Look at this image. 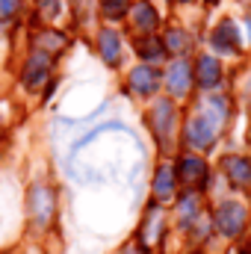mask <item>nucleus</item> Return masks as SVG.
<instances>
[{"label": "nucleus", "instance_id": "f257e3e1", "mask_svg": "<svg viewBox=\"0 0 251 254\" xmlns=\"http://www.w3.org/2000/svg\"><path fill=\"white\" fill-rule=\"evenodd\" d=\"M210 107V113L204 116V113H198V116H192L189 119V127H187V139L189 145H195V148H207L210 142H213V136H216V130H219V122L222 119H216V104L219 101H207Z\"/></svg>", "mask_w": 251, "mask_h": 254}, {"label": "nucleus", "instance_id": "f03ea898", "mask_svg": "<svg viewBox=\"0 0 251 254\" xmlns=\"http://www.w3.org/2000/svg\"><path fill=\"white\" fill-rule=\"evenodd\" d=\"M243 222H246V210H243L237 201L219 204V210H216V225H219V231H222L225 237H237L240 228H243Z\"/></svg>", "mask_w": 251, "mask_h": 254}, {"label": "nucleus", "instance_id": "7ed1b4c3", "mask_svg": "<svg viewBox=\"0 0 251 254\" xmlns=\"http://www.w3.org/2000/svg\"><path fill=\"white\" fill-rule=\"evenodd\" d=\"M27 204H30V216H33L39 225H48V222H51L54 195H51V190H48V187L36 184V187L30 190V198H27Z\"/></svg>", "mask_w": 251, "mask_h": 254}, {"label": "nucleus", "instance_id": "20e7f679", "mask_svg": "<svg viewBox=\"0 0 251 254\" xmlns=\"http://www.w3.org/2000/svg\"><path fill=\"white\" fill-rule=\"evenodd\" d=\"M51 74V54H42L36 51L30 60H27V68H24V83L27 89H39Z\"/></svg>", "mask_w": 251, "mask_h": 254}, {"label": "nucleus", "instance_id": "39448f33", "mask_svg": "<svg viewBox=\"0 0 251 254\" xmlns=\"http://www.w3.org/2000/svg\"><path fill=\"white\" fill-rule=\"evenodd\" d=\"M178 178L189 184V187H201L204 181H207V163L201 160V157H184L181 163H178Z\"/></svg>", "mask_w": 251, "mask_h": 254}, {"label": "nucleus", "instance_id": "423d86ee", "mask_svg": "<svg viewBox=\"0 0 251 254\" xmlns=\"http://www.w3.org/2000/svg\"><path fill=\"white\" fill-rule=\"evenodd\" d=\"M130 86H133L139 95H151V92L160 86V74H157L151 65H139V68H133V74H130Z\"/></svg>", "mask_w": 251, "mask_h": 254}, {"label": "nucleus", "instance_id": "0eeeda50", "mask_svg": "<svg viewBox=\"0 0 251 254\" xmlns=\"http://www.w3.org/2000/svg\"><path fill=\"white\" fill-rule=\"evenodd\" d=\"M222 169L234 184H240V187L251 184V160H246V157H225Z\"/></svg>", "mask_w": 251, "mask_h": 254}, {"label": "nucleus", "instance_id": "6e6552de", "mask_svg": "<svg viewBox=\"0 0 251 254\" xmlns=\"http://www.w3.org/2000/svg\"><path fill=\"white\" fill-rule=\"evenodd\" d=\"M213 45H216V51H240V33H237L234 21H222L216 27Z\"/></svg>", "mask_w": 251, "mask_h": 254}, {"label": "nucleus", "instance_id": "1a4fd4ad", "mask_svg": "<svg viewBox=\"0 0 251 254\" xmlns=\"http://www.w3.org/2000/svg\"><path fill=\"white\" fill-rule=\"evenodd\" d=\"M219 74H222V68L216 63V57H198V63H195V77H198V83H201L204 89L216 86V83H219Z\"/></svg>", "mask_w": 251, "mask_h": 254}, {"label": "nucleus", "instance_id": "9d476101", "mask_svg": "<svg viewBox=\"0 0 251 254\" xmlns=\"http://www.w3.org/2000/svg\"><path fill=\"white\" fill-rule=\"evenodd\" d=\"M189 77H192V68H189L184 60L175 63L172 68H169V77H166V80H169V89H172L175 95H184V92L189 89Z\"/></svg>", "mask_w": 251, "mask_h": 254}, {"label": "nucleus", "instance_id": "9b49d317", "mask_svg": "<svg viewBox=\"0 0 251 254\" xmlns=\"http://www.w3.org/2000/svg\"><path fill=\"white\" fill-rule=\"evenodd\" d=\"M151 125H154L160 139L166 136V130H172V104L169 101H157V107L151 113Z\"/></svg>", "mask_w": 251, "mask_h": 254}, {"label": "nucleus", "instance_id": "f8f14e48", "mask_svg": "<svg viewBox=\"0 0 251 254\" xmlns=\"http://www.w3.org/2000/svg\"><path fill=\"white\" fill-rule=\"evenodd\" d=\"M98 45H101V57H104L107 63L110 65L119 63V33H113V30H101Z\"/></svg>", "mask_w": 251, "mask_h": 254}, {"label": "nucleus", "instance_id": "ddd939ff", "mask_svg": "<svg viewBox=\"0 0 251 254\" xmlns=\"http://www.w3.org/2000/svg\"><path fill=\"white\" fill-rule=\"evenodd\" d=\"M172 192H175V172L163 166V169L157 172V181H154V195H157L160 201H166V198H172Z\"/></svg>", "mask_w": 251, "mask_h": 254}, {"label": "nucleus", "instance_id": "4468645a", "mask_svg": "<svg viewBox=\"0 0 251 254\" xmlns=\"http://www.w3.org/2000/svg\"><path fill=\"white\" fill-rule=\"evenodd\" d=\"M136 51H139L145 60H160V57L166 54L163 42H157L154 36H145V39H139V42H136Z\"/></svg>", "mask_w": 251, "mask_h": 254}, {"label": "nucleus", "instance_id": "2eb2a0df", "mask_svg": "<svg viewBox=\"0 0 251 254\" xmlns=\"http://www.w3.org/2000/svg\"><path fill=\"white\" fill-rule=\"evenodd\" d=\"M163 48H169L172 54L184 57L187 51H192V42L187 39V33H181V30H172V33L166 36V45H163Z\"/></svg>", "mask_w": 251, "mask_h": 254}, {"label": "nucleus", "instance_id": "dca6fc26", "mask_svg": "<svg viewBox=\"0 0 251 254\" xmlns=\"http://www.w3.org/2000/svg\"><path fill=\"white\" fill-rule=\"evenodd\" d=\"M133 18H136L139 27H145V33H151V30L157 27V12H154V6H148V3H139L136 12H133Z\"/></svg>", "mask_w": 251, "mask_h": 254}, {"label": "nucleus", "instance_id": "f3484780", "mask_svg": "<svg viewBox=\"0 0 251 254\" xmlns=\"http://www.w3.org/2000/svg\"><path fill=\"white\" fill-rule=\"evenodd\" d=\"M101 9L110 18H122L127 9H130V0H101Z\"/></svg>", "mask_w": 251, "mask_h": 254}, {"label": "nucleus", "instance_id": "a211bd4d", "mask_svg": "<svg viewBox=\"0 0 251 254\" xmlns=\"http://www.w3.org/2000/svg\"><path fill=\"white\" fill-rule=\"evenodd\" d=\"M36 45H45V48H63L65 39L63 36H57V33H51V36H36Z\"/></svg>", "mask_w": 251, "mask_h": 254}, {"label": "nucleus", "instance_id": "6ab92c4d", "mask_svg": "<svg viewBox=\"0 0 251 254\" xmlns=\"http://www.w3.org/2000/svg\"><path fill=\"white\" fill-rule=\"evenodd\" d=\"M189 216H195V198L192 195H187L181 201V219H184V225H189Z\"/></svg>", "mask_w": 251, "mask_h": 254}, {"label": "nucleus", "instance_id": "aec40b11", "mask_svg": "<svg viewBox=\"0 0 251 254\" xmlns=\"http://www.w3.org/2000/svg\"><path fill=\"white\" fill-rule=\"evenodd\" d=\"M15 6H18V0H0V18H9L15 12Z\"/></svg>", "mask_w": 251, "mask_h": 254}, {"label": "nucleus", "instance_id": "412c9836", "mask_svg": "<svg viewBox=\"0 0 251 254\" xmlns=\"http://www.w3.org/2000/svg\"><path fill=\"white\" fill-rule=\"evenodd\" d=\"M125 254H136V252H133V249H125Z\"/></svg>", "mask_w": 251, "mask_h": 254}, {"label": "nucleus", "instance_id": "4be33fe9", "mask_svg": "<svg viewBox=\"0 0 251 254\" xmlns=\"http://www.w3.org/2000/svg\"><path fill=\"white\" fill-rule=\"evenodd\" d=\"M249 30H251V18H249Z\"/></svg>", "mask_w": 251, "mask_h": 254}]
</instances>
